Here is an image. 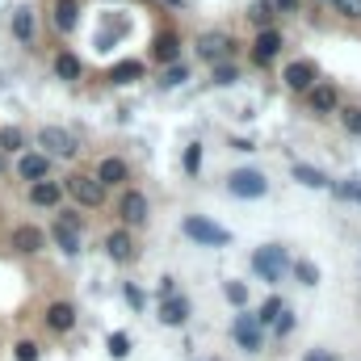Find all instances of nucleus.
I'll return each mask as SVG.
<instances>
[{"label":"nucleus","instance_id":"1","mask_svg":"<svg viewBox=\"0 0 361 361\" xmlns=\"http://www.w3.org/2000/svg\"><path fill=\"white\" fill-rule=\"evenodd\" d=\"M185 236L189 240H198V244H210V248H227L231 244V231H223L219 223H210V219H185Z\"/></svg>","mask_w":361,"mask_h":361},{"label":"nucleus","instance_id":"2","mask_svg":"<svg viewBox=\"0 0 361 361\" xmlns=\"http://www.w3.org/2000/svg\"><path fill=\"white\" fill-rule=\"evenodd\" d=\"M252 269L261 273V282H282V269H286V248H278V244H269V248H261L257 257H252Z\"/></svg>","mask_w":361,"mask_h":361},{"label":"nucleus","instance_id":"3","mask_svg":"<svg viewBox=\"0 0 361 361\" xmlns=\"http://www.w3.org/2000/svg\"><path fill=\"white\" fill-rule=\"evenodd\" d=\"M231 193L236 198H265L269 193V181H265V172H257V168H240V172H231Z\"/></svg>","mask_w":361,"mask_h":361},{"label":"nucleus","instance_id":"4","mask_svg":"<svg viewBox=\"0 0 361 361\" xmlns=\"http://www.w3.org/2000/svg\"><path fill=\"white\" fill-rule=\"evenodd\" d=\"M80 206H101L105 202V185L97 181V177H67V185H63Z\"/></svg>","mask_w":361,"mask_h":361},{"label":"nucleus","instance_id":"5","mask_svg":"<svg viewBox=\"0 0 361 361\" xmlns=\"http://www.w3.org/2000/svg\"><path fill=\"white\" fill-rule=\"evenodd\" d=\"M38 143L42 147H50L55 156H76V135L71 130H59V126H42V135H38Z\"/></svg>","mask_w":361,"mask_h":361},{"label":"nucleus","instance_id":"6","mask_svg":"<svg viewBox=\"0 0 361 361\" xmlns=\"http://www.w3.org/2000/svg\"><path fill=\"white\" fill-rule=\"evenodd\" d=\"M50 236L59 240L63 252H80V219H76V214H63V219L50 227Z\"/></svg>","mask_w":361,"mask_h":361},{"label":"nucleus","instance_id":"7","mask_svg":"<svg viewBox=\"0 0 361 361\" xmlns=\"http://www.w3.org/2000/svg\"><path fill=\"white\" fill-rule=\"evenodd\" d=\"M118 214L126 219V227H139V223H147V198L130 189V193L122 198V206H118Z\"/></svg>","mask_w":361,"mask_h":361},{"label":"nucleus","instance_id":"8","mask_svg":"<svg viewBox=\"0 0 361 361\" xmlns=\"http://www.w3.org/2000/svg\"><path fill=\"white\" fill-rule=\"evenodd\" d=\"M231 332H236L240 349H248V353H257V349H261V320H248V315H240Z\"/></svg>","mask_w":361,"mask_h":361},{"label":"nucleus","instance_id":"9","mask_svg":"<svg viewBox=\"0 0 361 361\" xmlns=\"http://www.w3.org/2000/svg\"><path fill=\"white\" fill-rule=\"evenodd\" d=\"M105 252H109V261H118V265L135 261V244H130L126 231H109V236H105Z\"/></svg>","mask_w":361,"mask_h":361},{"label":"nucleus","instance_id":"10","mask_svg":"<svg viewBox=\"0 0 361 361\" xmlns=\"http://www.w3.org/2000/svg\"><path fill=\"white\" fill-rule=\"evenodd\" d=\"M286 84H290V88H299V93H303V88H311V84H315V63H307V59L290 63V67H286Z\"/></svg>","mask_w":361,"mask_h":361},{"label":"nucleus","instance_id":"11","mask_svg":"<svg viewBox=\"0 0 361 361\" xmlns=\"http://www.w3.org/2000/svg\"><path fill=\"white\" fill-rule=\"evenodd\" d=\"M185 320H189V303L168 294V299H164V307H160V324H168V328H181Z\"/></svg>","mask_w":361,"mask_h":361},{"label":"nucleus","instance_id":"12","mask_svg":"<svg viewBox=\"0 0 361 361\" xmlns=\"http://www.w3.org/2000/svg\"><path fill=\"white\" fill-rule=\"evenodd\" d=\"M76 21H80V0H55V25L63 34H71Z\"/></svg>","mask_w":361,"mask_h":361},{"label":"nucleus","instance_id":"13","mask_svg":"<svg viewBox=\"0 0 361 361\" xmlns=\"http://www.w3.org/2000/svg\"><path fill=\"white\" fill-rule=\"evenodd\" d=\"M278 50H282V34L265 25V29H261V38H257V63H269Z\"/></svg>","mask_w":361,"mask_h":361},{"label":"nucleus","instance_id":"14","mask_svg":"<svg viewBox=\"0 0 361 361\" xmlns=\"http://www.w3.org/2000/svg\"><path fill=\"white\" fill-rule=\"evenodd\" d=\"M42 244H46V236H42L38 227H17V231H13V248H17V252H38Z\"/></svg>","mask_w":361,"mask_h":361},{"label":"nucleus","instance_id":"15","mask_svg":"<svg viewBox=\"0 0 361 361\" xmlns=\"http://www.w3.org/2000/svg\"><path fill=\"white\" fill-rule=\"evenodd\" d=\"M46 324H50L55 332H67V328L76 324V311H71V303H50V307H46Z\"/></svg>","mask_w":361,"mask_h":361},{"label":"nucleus","instance_id":"16","mask_svg":"<svg viewBox=\"0 0 361 361\" xmlns=\"http://www.w3.org/2000/svg\"><path fill=\"white\" fill-rule=\"evenodd\" d=\"M311 109L315 114H332L336 109V88L332 84H311Z\"/></svg>","mask_w":361,"mask_h":361},{"label":"nucleus","instance_id":"17","mask_svg":"<svg viewBox=\"0 0 361 361\" xmlns=\"http://www.w3.org/2000/svg\"><path fill=\"white\" fill-rule=\"evenodd\" d=\"M59 193H63V189H59L55 181H42V177H38V181H34V189H29V202H34V206H55V202H59Z\"/></svg>","mask_w":361,"mask_h":361},{"label":"nucleus","instance_id":"18","mask_svg":"<svg viewBox=\"0 0 361 361\" xmlns=\"http://www.w3.org/2000/svg\"><path fill=\"white\" fill-rule=\"evenodd\" d=\"M46 168H50V160H46V156H21V164H17V172H21L25 181L46 177Z\"/></svg>","mask_w":361,"mask_h":361},{"label":"nucleus","instance_id":"19","mask_svg":"<svg viewBox=\"0 0 361 361\" xmlns=\"http://www.w3.org/2000/svg\"><path fill=\"white\" fill-rule=\"evenodd\" d=\"M97 181H101V185H118V181H126V164H122V160H114V156H109V160H101Z\"/></svg>","mask_w":361,"mask_h":361},{"label":"nucleus","instance_id":"20","mask_svg":"<svg viewBox=\"0 0 361 361\" xmlns=\"http://www.w3.org/2000/svg\"><path fill=\"white\" fill-rule=\"evenodd\" d=\"M177 55H181V42H177V34H160V38H156V59H160V63H172Z\"/></svg>","mask_w":361,"mask_h":361},{"label":"nucleus","instance_id":"21","mask_svg":"<svg viewBox=\"0 0 361 361\" xmlns=\"http://www.w3.org/2000/svg\"><path fill=\"white\" fill-rule=\"evenodd\" d=\"M198 55H202V59H223V55H227V38H219V34H206V38L198 42Z\"/></svg>","mask_w":361,"mask_h":361},{"label":"nucleus","instance_id":"22","mask_svg":"<svg viewBox=\"0 0 361 361\" xmlns=\"http://www.w3.org/2000/svg\"><path fill=\"white\" fill-rule=\"evenodd\" d=\"M118 84H130V80H139L143 76V63L139 59H122V63H114V71H109Z\"/></svg>","mask_w":361,"mask_h":361},{"label":"nucleus","instance_id":"23","mask_svg":"<svg viewBox=\"0 0 361 361\" xmlns=\"http://www.w3.org/2000/svg\"><path fill=\"white\" fill-rule=\"evenodd\" d=\"M294 181H303V185H311V189H328V177H324L320 168H311V164H294Z\"/></svg>","mask_w":361,"mask_h":361},{"label":"nucleus","instance_id":"24","mask_svg":"<svg viewBox=\"0 0 361 361\" xmlns=\"http://www.w3.org/2000/svg\"><path fill=\"white\" fill-rule=\"evenodd\" d=\"M13 34H17L21 42L34 38V17H29V8H17V13H13Z\"/></svg>","mask_w":361,"mask_h":361},{"label":"nucleus","instance_id":"25","mask_svg":"<svg viewBox=\"0 0 361 361\" xmlns=\"http://www.w3.org/2000/svg\"><path fill=\"white\" fill-rule=\"evenodd\" d=\"M55 71H59V76H63V80H80V59H76V55H67V50H63V55H59V59H55Z\"/></svg>","mask_w":361,"mask_h":361},{"label":"nucleus","instance_id":"26","mask_svg":"<svg viewBox=\"0 0 361 361\" xmlns=\"http://www.w3.org/2000/svg\"><path fill=\"white\" fill-rule=\"evenodd\" d=\"M332 8H336L341 17H353V21H361V0H332Z\"/></svg>","mask_w":361,"mask_h":361},{"label":"nucleus","instance_id":"27","mask_svg":"<svg viewBox=\"0 0 361 361\" xmlns=\"http://www.w3.org/2000/svg\"><path fill=\"white\" fill-rule=\"evenodd\" d=\"M269 17H273V4H269V0H257V4H252V21L265 29V25H269Z\"/></svg>","mask_w":361,"mask_h":361},{"label":"nucleus","instance_id":"28","mask_svg":"<svg viewBox=\"0 0 361 361\" xmlns=\"http://www.w3.org/2000/svg\"><path fill=\"white\" fill-rule=\"evenodd\" d=\"M294 273H299V282H303V286H315V282H320V273H315V265H311V261H299V265H294Z\"/></svg>","mask_w":361,"mask_h":361},{"label":"nucleus","instance_id":"29","mask_svg":"<svg viewBox=\"0 0 361 361\" xmlns=\"http://www.w3.org/2000/svg\"><path fill=\"white\" fill-rule=\"evenodd\" d=\"M227 299H231L236 307H244V303H248V286H244V282H227Z\"/></svg>","mask_w":361,"mask_h":361},{"label":"nucleus","instance_id":"30","mask_svg":"<svg viewBox=\"0 0 361 361\" xmlns=\"http://www.w3.org/2000/svg\"><path fill=\"white\" fill-rule=\"evenodd\" d=\"M109 353H114V357H126V353H130V341H126V332H114V336H109Z\"/></svg>","mask_w":361,"mask_h":361},{"label":"nucleus","instance_id":"31","mask_svg":"<svg viewBox=\"0 0 361 361\" xmlns=\"http://www.w3.org/2000/svg\"><path fill=\"white\" fill-rule=\"evenodd\" d=\"M336 193H341V198H349V202H361V181H341V185H336Z\"/></svg>","mask_w":361,"mask_h":361},{"label":"nucleus","instance_id":"32","mask_svg":"<svg viewBox=\"0 0 361 361\" xmlns=\"http://www.w3.org/2000/svg\"><path fill=\"white\" fill-rule=\"evenodd\" d=\"M278 311H282V299H269V303L261 307V315H257V320H261V324H273V320H278Z\"/></svg>","mask_w":361,"mask_h":361},{"label":"nucleus","instance_id":"33","mask_svg":"<svg viewBox=\"0 0 361 361\" xmlns=\"http://www.w3.org/2000/svg\"><path fill=\"white\" fill-rule=\"evenodd\" d=\"M189 80V67L181 63V67H168V76H164V84H185Z\"/></svg>","mask_w":361,"mask_h":361},{"label":"nucleus","instance_id":"34","mask_svg":"<svg viewBox=\"0 0 361 361\" xmlns=\"http://www.w3.org/2000/svg\"><path fill=\"white\" fill-rule=\"evenodd\" d=\"M341 122H345L353 135H361V109H345V114H341Z\"/></svg>","mask_w":361,"mask_h":361},{"label":"nucleus","instance_id":"35","mask_svg":"<svg viewBox=\"0 0 361 361\" xmlns=\"http://www.w3.org/2000/svg\"><path fill=\"white\" fill-rule=\"evenodd\" d=\"M17 361H38V345L21 341V345H17Z\"/></svg>","mask_w":361,"mask_h":361},{"label":"nucleus","instance_id":"36","mask_svg":"<svg viewBox=\"0 0 361 361\" xmlns=\"http://www.w3.org/2000/svg\"><path fill=\"white\" fill-rule=\"evenodd\" d=\"M198 164H202V147L193 143V147L185 151V168H189V172H198Z\"/></svg>","mask_w":361,"mask_h":361},{"label":"nucleus","instance_id":"37","mask_svg":"<svg viewBox=\"0 0 361 361\" xmlns=\"http://www.w3.org/2000/svg\"><path fill=\"white\" fill-rule=\"evenodd\" d=\"M273 324H278V332H282V336H286V332L294 328V320H290V311H286V307L278 311V320H273Z\"/></svg>","mask_w":361,"mask_h":361},{"label":"nucleus","instance_id":"38","mask_svg":"<svg viewBox=\"0 0 361 361\" xmlns=\"http://www.w3.org/2000/svg\"><path fill=\"white\" fill-rule=\"evenodd\" d=\"M214 80L219 84H236V67H214Z\"/></svg>","mask_w":361,"mask_h":361},{"label":"nucleus","instance_id":"39","mask_svg":"<svg viewBox=\"0 0 361 361\" xmlns=\"http://www.w3.org/2000/svg\"><path fill=\"white\" fill-rule=\"evenodd\" d=\"M273 4H278L282 13H294V8H299V0H273Z\"/></svg>","mask_w":361,"mask_h":361},{"label":"nucleus","instance_id":"40","mask_svg":"<svg viewBox=\"0 0 361 361\" xmlns=\"http://www.w3.org/2000/svg\"><path fill=\"white\" fill-rule=\"evenodd\" d=\"M303 361H332V353H307Z\"/></svg>","mask_w":361,"mask_h":361},{"label":"nucleus","instance_id":"41","mask_svg":"<svg viewBox=\"0 0 361 361\" xmlns=\"http://www.w3.org/2000/svg\"><path fill=\"white\" fill-rule=\"evenodd\" d=\"M168 4H181V0H168Z\"/></svg>","mask_w":361,"mask_h":361}]
</instances>
